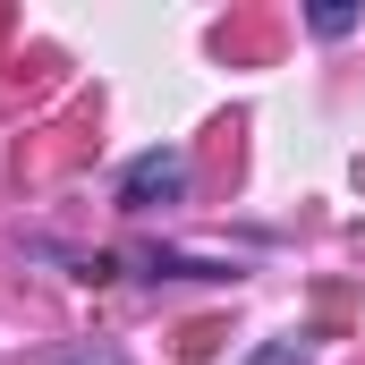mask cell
I'll use <instances>...</instances> for the list:
<instances>
[{
    "label": "cell",
    "mask_w": 365,
    "mask_h": 365,
    "mask_svg": "<svg viewBox=\"0 0 365 365\" xmlns=\"http://www.w3.org/2000/svg\"><path fill=\"white\" fill-rule=\"evenodd\" d=\"M179 195H187V153L179 145H153V153H136V162L119 170V204H128V212L179 204Z\"/></svg>",
    "instance_id": "6da1fadb"
},
{
    "label": "cell",
    "mask_w": 365,
    "mask_h": 365,
    "mask_svg": "<svg viewBox=\"0 0 365 365\" xmlns=\"http://www.w3.org/2000/svg\"><path fill=\"white\" fill-rule=\"evenodd\" d=\"M349 26H357V9H340V0H323V9H314V34H349Z\"/></svg>",
    "instance_id": "7a4b0ae2"
}]
</instances>
